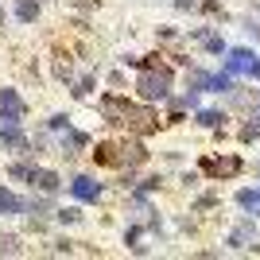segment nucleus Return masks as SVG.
Segmentation results:
<instances>
[{
	"label": "nucleus",
	"instance_id": "obj_2",
	"mask_svg": "<svg viewBox=\"0 0 260 260\" xmlns=\"http://www.w3.org/2000/svg\"><path fill=\"white\" fill-rule=\"evenodd\" d=\"M167 93V78L163 74H144L140 78V98H163Z\"/></svg>",
	"mask_w": 260,
	"mask_h": 260
},
{
	"label": "nucleus",
	"instance_id": "obj_7",
	"mask_svg": "<svg viewBox=\"0 0 260 260\" xmlns=\"http://www.w3.org/2000/svg\"><path fill=\"white\" fill-rule=\"evenodd\" d=\"M16 16H20V20H35V16H39L35 0H16Z\"/></svg>",
	"mask_w": 260,
	"mask_h": 260
},
{
	"label": "nucleus",
	"instance_id": "obj_5",
	"mask_svg": "<svg viewBox=\"0 0 260 260\" xmlns=\"http://www.w3.org/2000/svg\"><path fill=\"white\" fill-rule=\"evenodd\" d=\"M35 186H39V190H58V175L54 171H35Z\"/></svg>",
	"mask_w": 260,
	"mask_h": 260
},
{
	"label": "nucleus",
	"instance_id": "obj_1",
	"mask_svg": "<svg viewBox=\"0 0 260 260\" xmlns=\"http://www.w3.org/2000/svg\"><path fill=\"white\" fill-rule=\"evenodd\" d=\"M23 113V101L12 93V89H0V124H12V120H20Z\"/></svg>",
	"mask_w": 260,
	"mask_h": 260
},
{
	"label": "nucleus",
	"instance_id": "obj_6",
	"mask_svg": "<svg viewBox=\"0 0 260 260\" xmlns=\"http://www.w3.org/2000/svg\"><path fill=\"white\" fill-rule=\"evenodd\" d=\"M0 210L4 214H20V198L12 194V190H4V186H0Z\"/></svg>",
	"mask_w": 260,
	"mask_h": 260
},
{
	"label": "nucleus",
	"instance_id": "obj_8",
	"mask_svg": "<svg viewBox=\"0 0 260 260\" xmlns=\"http://www.w3.org/2000/svg\"><path fill=\"white\" fill-rule=\"evenodd\" d=\"M12 179H35V167H27V163H12Z\"/></svg>",
	"mask_w": 260,
	"mask_h": 260
},
{
	"label": "nucleus",
	"instance_id": "obj_3",
	"mask_svg": "<svg viewBox=\"0 0 260 260\" xmlns=\"http://www.w3.org/2000/svg\"><path fill=\"white\" fill-rule=\"evenodd\" d=\"M74 198L93 202V198H101V186L93 183V179H86V175H78V179H74Z\"/></svg>",
	"mask_w": 260,
	"mask_h": 260
},
{
	"label": "nucleus",
	"instance_id": "obj_4",
	"mask_svg": "<svg viewBox=\"0 0 260 260\" xmlns=\"http://www.w3.org/2000/svg\"><path fill=\"white\" fill-rule=\"evenodd\" d=\"M0 140L8 144V148H16V152H27V140H23V132H16L12 124H4V132H0Z\"/></svg>",
	"mask_w": 260,
	"mask_h": 260
}]
</instances>
